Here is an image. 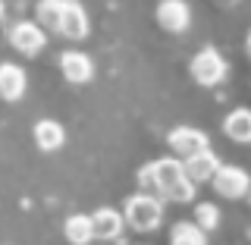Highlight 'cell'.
Returning a JSON list of instances; mask_svg holds the SVG:
<instances>
[{
  "mask_svg": "<svg viewBox=\"0 0 251 245\" xmlns=\"http://www.w3.org/2000/svg\"><path fill=\"white\" fill-rule=\"evenodd\" d=\"M170 245H207V233L198 223H176L170 233Z\"/></svg>",
  "mask_w": 251,
  "mask_h": 245,
  "instance_id": "2e32d148",
  "label": "cell"
},
{
  "mask_svg": "<svg viewBox=\"0 0 251 245\" xmlns=\"http://www.w3.org/2000/svg\"><path fill=\"white\" fill-rule=\"evenodd\" d=\"M3 13H6V6H3V0H0V19H3Z\"/></svg>",
  "mask_w": 251,
  "mask_h": 245,
  "instance_id": "ffe728a7",
  "label": "cell"
},
{
  "mask_svg": "<svg viewBox=\"0 0 251 245\" xmlns=\"http://www.w3.org/2000/svg\"><path fill=\"white\" fill-rule=\"evenodd\" d=\"M160 220H163V201L154 198V195L138 192V195H132V198L126 201L123 223H129L132 230L151 233V230H157V226H160Z\"/></svg>",
  "mask_w": 251,
  "mask_h": 245,
  "instance_id": "6da1fadb",
  "label": "cell"
},
{
  "mask_svg": "<svg viewBox=\"0 0 251 245\" xmlns=\"http://www.w3.org/2000/svg\"><path fill=\"white\" fill-rule=\"evenodd\" d=\"M91 233L94 239H116L123 233V214L113 208H100L91 214Z\"/></svg>",
  "mask_w": 251,
  "mask_h": 245,
  "instance_id": "7c38bea8",
  "label": "cell"
},
{
  "mask_svg": "<svg viewBox=\"0 0 251 245\" xmlns=\"http://www.w3.org/2000/svg\"><path fill=\"white\" fill-rule=\"evenodd\" d=\"M167 145L176 157H192V154L204 151V148H210V141H207V132L195 129V126H179V129L170 132Z\"/></svg>",
  "mask_w": 251,
  "mask_h": 245,
  "instance_id": "3957f363",
  "label": "cell"
},
{
  "mask_svg": "<svg viewBox=\"0 0 251 245\" xmlns=\"http://www.w3.org/2000/svg\"><path fill=\"white\" fill-rule=\"evenodd\" d=\"M223 132H226L232 141H248V138H251V110H248V107L232 110V113L223 120Z\"/></svg>",
  "mask_w": 251,
  "mask_h": 245,
  "instance_id": "5bb4252c",
  "label": "cell"
},
{
  "mask_svg": "<svg viewBox=\"0 0 251 245\" xmlns=\"http://www.w3.org/2000/svg\"><path fill=\"white\" fill-rule=\"evenodd\" d=\"M60 73L66 82H73V85H85V82H91V76H94V63L88 54H82V51H66L60 57Z\"/></svg>",
  "mask_w": 251,
  "mask_h": 245,
  "instance_id": "8992f818",
  "label": "cell"
},
{
  "mask_svg": "<svg viewBox=\"0 0 251 245\" xmlns=\"http://www.w3.org/2000/svg\"><path fill=\"white\" fill-rule=\"evenodd\" d=\"M25 94V69L16 63H0V98L19 101Z\"/></svg>",
  "mask_w": 251,
  "mask_h": 245,
  "instance_id": "8fae6325",
  "label": "cell"
},
{
  "mask_svg": "<svg viewBox=\"0 0 251 245\" xmlns=\"http://www.w3.org/2000/svg\"><path fill=\"white\" fill-rule=\"evenodd\" d=\"M217 167H220V157L210 151V148H204V151H198V154H192V157L182 161L185 179H192L195 186H198V183H210V176L217 173Z\"/></svg>",
  "mask_w": 251,
  "mask_h": 245,
  "instance_id": "ba28073f",
  "label": "cell"
},
{
  "mask_svg": "<svg viewBox=\"0 0 251 245\" xmlns=\"http://www.w3.org/2000/svg\"><path fill=\"white\" fill-rule=\"evenodd\" d=\"M57 31H63L69 41H82V38L88 35V13H85L75 0H66V3H63V13H60Z\"/></svg>",
  "mask_w": 251,
  "mask_h": 245,
  "instance_id": "9c48e42d",
  "label": "cell"
},
{
  "mask_svg": "<svg viewBox=\"0 0 251 245\" xmlns=\"http://www.w3.org/2000/svg\"><path fill=\"white\" fill-rule=\"evenodd\" d=\"M157 22H160V28L173 31V35L185 31L188 22H192L188 3L185 0H160V6H157Z\"/></svg>",
  "mask_w": 251,
  "mask_h": 245,
  "instance_id": "52a82bcc",
  "label": "cell"
},
{
  "mask_svg": "<svg viewBox=\"0 0 251 245\" xmlns=\"http://www.w3.org/2000/svg\"><path fill=\"white\" fill-rule=\"evenodd\" d=\"M163 198H167V201H179V204H188V201L195 198V183L182 176L176 186H170L167 192H163Z\"/></svg>",
  "mask_w": 251,
  "mask_h": 245,
  "instance_id": "d6986e66",
  "label": "cell"
},
{
  "mask_svg": "<svg viewBox=\"0 0 251 245\" xmlns=\"http://www.w3.org/2000/svg\"><path fill=\"white\" fill-rule=\"evenodd\" d=\"M195 223H198L204 233H210V230H214V226L220 223V211H217V204L201 201L198 208H195Z\"/></svg>",
  "mask_w": 251,
  "mask_h": 245,
  "instance_id": "ac0fdd59",
  "label": "cell"
},
{
  "mask_svg": "<svg viewBox=\"0 0 251 245\" xmlns=\"http://www.w3.org/2000/svg\"><path fill=\"white\" fill-rule=\"evenodd\" d=\"M188 73H192V79L198 85H220L226 79V60L220 57V51H214V47H204V51H198L192 57V66H188Z\"/></svg>",
  "mask_w": 251,
  "mask_h": 245,
  "instance_id": "7a4b0ae2",
  "label": "cell"
},
{
  "mask_svg": "<svg viewBox=\"0 0 251 245\" xmlns=\"http://www.w3.org/2000/svg\"><path fill=\"white\" fill-rule=\"evenodd\" d=\"M31 136H35V145L41 151H57V148H63V141H66V132H63V126L57 120H38Z\"/></svg>",
  "mask_w": 251,
  "mask_h": 245,
  "instance_id": "4fadbf2b",
  "label": "cell"
},
{
  "mask_svg": "<svg viewBox=\"0 0 251 245\" xmlns=\"http://www.w3.org/2000/svg\"><path fill=\"white\" fill-rule=\"evenodd\" d=\"M185 173H182V161L179 157H160V161H154L151 163V186H154V192H167L170 186H176L179 179H182Z\"/></svg>",
  "mask_w": 251,
  "mask_h": 245,
  "instance_id": "30bf717a",
  "label": "cell"
},
{
  "mask_svg": "<svg viewBox=\"0 0 251 245\" xmlns=\"http://www.w3.org/2000/svg\"><path fill=\"white\" fill-rule=\"evenodd\" d=\"M210 183H214L217 195L235 201V198H245V192H248V173L242 167H223V163H220L217 173L210 176Z\"/></svg>",
  "mask_w": 251,
  "mask_h": 245,
  "instance_id": "277c9868",
  "label": "cell"
},
{
  "mask_svg": "<svg viewBox=\"0 0 251 245\" xmlns=\"http://www.w3.org/2000/svg\"><path fill=\"white\" fill-rule=\"evenodd\" d=\"M10 44L16 47L19 54H38V51H44V44H47V31L38 26V22H16V26L10 28Z\"/></svg>",
  "mask_w": 251,
  "mask_h": 245,
  "instance_id": "5b68a950",
  "label": "cell"
},
{
  "mask_svg": "<svg viewBox=\"0 0 251 245\" xmlns=\"http://www.w3.org/2000/svg\"><path fill=\"white\" fill-rule=\"evenodd\" d=\"M63 233H66V239L73 242V245H88V242H94L91 217H88V214H73V217H66Z\"/></svg>",
  "mask_w": 251,
  "mask_h": 245,
  "instance_id": "9a60e30c",
  "label": "cell"
},
{
  "mask_svg": "<svg viewBox=\"0 0 251 245\" xmlns=\"http://www.w3.org/2000/svg\"><path fill=\"white\" fill-rule=\"evenodd\" d=\"M63 3H66V0H41V3H38V26L44 31H57Z\"/></svg>",
  "mask_w": 251,
  "mask_h": 245,
  "instance_id": "e0dca14e",
  "label": "cell"
}]
</instances>
